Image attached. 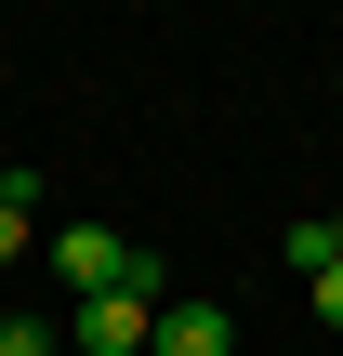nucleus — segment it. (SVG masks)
Listing matches in <instances>:
<instances>
[{
    "label": "nucleus",
    "instance_id": "f257e3e1",
    "mask_svg": "<svg viewBox=\"0 0 343 356\" xmlns=\"http://www.w3.org/2000/svg\"><path fill=\"white\" fill-rule=\"evenodd\" d=\"M53 251V277L79 291V304H106V291H159V251H132L119 225H66V238H40Z\"/></svg>",
    "mask_w": 343,
    "mask_h": 356
},
{
    "label": "nucleus",
    "instance_id": "f03ea898",
    "mask_svg": "<svg viewBox=\"0 0 343 356\" xmlns=\"http://www.w3.org/2000/svg\"><path fill=\"white\" fill-rule=\"evenodd\" d=\"M159 317H172V291H106L66 317V356H159Z\"/></svg>",
    "mask_w": 343,
    "mask_h": 356
},
{
    "label": "nucleus",
    "instance_id": "7ed1b4c3",
    "mask_svg": "<svg viewBox=\"0 0 343 356\" xmlns=\"http://www.w3.org/2000/svg\"><path fill=\"white\" fill-rule=\"evenodd\" d=\"M159 356H238V317L225 304H172L159 317Z\"/></svg>",
    "mask_w": 343,
    "mask_h": 356
},
{
    "label": "nucleus",
    "instance_id": "20e7f679",
    "mask_svg": "<svg viewBox=\"0 0 343 356\" xmlns=\"http://www.w3.org/2000/svg\"><path fill=\"white\" fill-rule=\"evenodd\" d=\"M304 304H317V330H343V264H317V277H304Z\"/></svg>",
    "mask_w": 343,
    "mask_h": 356
},
{
    "label": "nucleus",
    "instance_id": "39448f33",
    "mask_svg": "<svg viewBox=\"0 0 343 356\" xmlns=\"http://www.w3.org/2000/svg\"><path fill=\"white\" fill-rule=\"evenodd\" d=\"M0 356H66V343H53L40 317H13V330H0Z\"/></svg>",
    "mask_w": 343,
    "mask_h": 356
},
{
    "label": "nucleus",
    "instance_id": "423d86ee",
    "mask_svg": "<svg viewBox=\"0 0 343 356\" xmlns=\"http://www.w3.org/2000/svg\"><path fill=\"white\" fill-rule=\"evenodd\" d=\"M0 264H26V211L13 198H0Z\"/></svg>",
    "mask_w": 343,
    "mask_h": 356
},
{
    "label": "nucleus",
    "instance_id": "0eeeda50",
    "mask_svg": "<svg viewBox=\"0 0 343 356\" xmlns=\"http://www.w3.org/2000/svg\"><path fill=\"white\" fill-rule=\"evenodd\" d=\"M330 92H343V66H330Z\"/></svg>",
    "mask_w": 343,
    "mask_h": 356
},
{
    "label": "nucleus",
    "instance_id": "6e6552de",
    "mask_svg": "<svg viewBox=\"0 0 343 356\" xmlns=\"http://www.w3.org/2000/svg\"><path fill=\"white\" fill-rule=\"evenodd\" d=\"M330 238H343V211H330Z\"/></svg>",
    "mask_w": 343,
    "mask_h": 356
}]
</instances>
